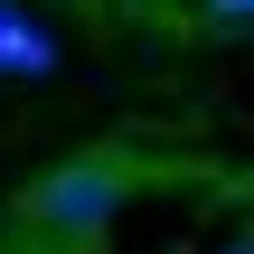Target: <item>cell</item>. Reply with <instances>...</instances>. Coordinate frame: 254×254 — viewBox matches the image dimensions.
Instances as JSON below:
<instances>
[{"label": "cell", "mask_w": 254, "mask_h": 254, "mask_svg": "<svg viewBox=\"0 0 254 254\" xmlns=\"http://www.w3.org/2000/svg\"><path fill=\"white\" fill-rule=\"evenodd\" d=\"M226 254H245V245H226Z\"/></svg>", "instance_id": "5b68a950"}, {"label": "cell", "mask_w": 254, "mask_h": 254, "mask_svg": "<svg viewBox=\"0 0 254 254\" xmlns=\"http://www.w3.org/2000/svg\"><path fill=\"white\" fill-rule=\"evenodd\" d=\"M123 198H132V160H123V151H66L57 170H38V179L19 189V217H28L47 245L85 254V245H104V226L123 217Z\"/></svg>", "instance_id": "6da1fadb"}, {"label": "cell", "mask_w": 254, "mask_h": 254, "mask_svg": "<svg viewBox=\"0 0 254 254\" xmlns=\"http://www.w3.org/2000/svg\"><path fill=\"white\" fill-rule=\"evenodd\" d=\"M245 9H254V0H198V19H207V28H245Z\"/></svg>", "instance_id": "3957f363"}, {"label": "cell", "mask_w": 254, "mask_h": 254, "mask_svg": "<svg viewBox=\"0 0 254 254\" xmlns=\"http://www.w3.org/2000/svg\"><path fill=\"white\" fill-rule=\"evenodd\" d=\"M0 75H19V85H28V75H57V38H47L19 0H0Z\"/></svg>", "instance_id": "7a4b0ae2"}, {"label": "cell", "mask_w": 254, "mask_h": 254, "mask_svg": "<svg viewBox=\"0 0 254 254\" xmlns=\"http://www.w3.org/2000/svg\"><path fill=\"white\" fill-rule=\"evenodd\" d=\"M66 9H123V0H66Z\"/></svg>", "instance_id": "277c9868"}]
</instances>
